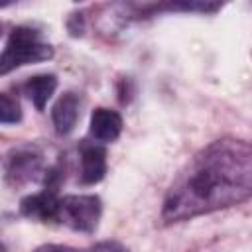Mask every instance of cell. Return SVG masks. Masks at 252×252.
Instances as JSON below:
<instances>
[{
  "label": "cell",
  "instance_id": "6da1fadb",
  "mask_svg": "<svg viewBox=\"0 0 252 252\" xmlns=\"http://www.w3.org/2000/svg\"><path fill=\"white\" fill-rule=\"evenodd\" d=\"M252 193V148L220 138L201 148L169 185L161 219L179 222L248 201Z\"/></svg>",
  "mask_w": 252,
  "mask_h": 252
},
{
  "label": "cell",
  "instance_id": "7a4b0ae2",
  "mask_svg": "<svg viewBox=\"0 0 252 252\" xmlns=\"http://www.w3.org/2000/svg\"><path fill=\"white\" fill-rule=\"evenodd\" d=\"M53 57V47L41 39V33L30 26H18L10 32L4 51L0 53V77L10 71L30 65L41 63Z\"/></svg>",
  "mask_w": 252,
  "mask_h": 252
},
{
  "label": "cell",
  "instance_id": "3957f363",
  "mask_svg": "<svg viewBox=\"0 0 252 252\" xmlns=\"http://www.w3.org/2000/svg\"><path fill=\"white\" fill-rule=\"evenodd\" d=\"M102 215V203L96 195H65L57 203V222L85 234H93Z\"/></svg>",
  "mask_w": 252,
  "mask_h": 252
},
{
  "label": "cell",
  "instance_id": "277c9868",
  "mask_svg": "<svg viewBox=\"0 0 252 252\" xmlns=\"http://www.w3.org/2000/svg\"><path fill=\"white\" fill-rule=\"evenodd\" d=\"M43 173V154L37 146L24 144L16 146L6 154L4 177L12 187H22L35 181Z\"/></svg>",
  "mask_w": 252,
  "mask_h": 252
},
{
  "label": "cell",
  "instance_id": "5b68a950",
  "mask_svg": "<svg viewBox=\"0 0 252 252\" xmlns=\"http://www.w3.org/2000/svg\"><path fill=\"white\" fill-rule=\"evenodd\" d=\"M81 156V183L94 185L106 175V150L96 142H83L79 148Z\"/></svg>",
  "mask_w": 252,
  "mask_h": 252
},
{
  "label": "cell",
  "instance_id": "8992f818",
  "mask_svg": "<svg viewBox=\"0 0 252 252\" xmlns=\"http://www.w3.org/2000/svg\"><path fill=\"white\" fill-rule=\"evenodd\" d=\"M57 203L59 197L55 191L43 189L39 193H32L20 201V213L26 219L37 222H53L57 220Z\"/></svg>",
  "mask_w": 252,
  "mask_h": 252
},
{
  "label": "cell",
  "instance_id": "52a82bcc",
  "mask_svg": "<svg viewBox=\"0 0 252 252\" xmlns=\"http://www.w3.org/2000/svg\"><path fill=\"white\" fill-rule=\"evenodd\" d=\"M79 114H81V98L77 93L69 91V93H63L53 108H51V120H53V126H55V132L59 136H67L75 130L77 126V120H79Z\"/></svg>",
  "mask_w": 252,
  "mask_h": 252
},
{
  "label": "cell",
  "instance_id": "ba28073f",
  "mask_svg": "<svg viewBox=\"0 0 252 252\" xmlns=\"http://www.w3.org/2000/svg\"><path fill=\"white\" fill-rule=\"evenodd\" d=\"M89 132L96 140V144L114 142V140H118V136L122 132V116L112 108L98 106L91 114Z\"/></svg>",
  "mask_w": 252,
  "mask_h": 252
},
{
  "label": "cell",
  "instance_id": "9c48e42d",
  "mask_svg": "<svg viewBox=\"0 0 252 252\" xmlns=\"http://www.w3.org/2000/svg\"><path fill=\"white\" fill-rule=\"evenodd\" d=\"M24 94L30 96V100L33 102V106L37 110H43L47 100L53 96L55 89H57V77L51 73L45 75H33L24 83Z\"/></svg>",
  "mask_w": 252,
  "mask_h": 252
},
{
  "label": "cell",
  "instance_id": "30bf717a",
  "mask_svg": "<svg viewBox=\"0 0 252 252\" xmlns=\"http://www.w3.org/2000/svg\"><path fill=\"white\" fill-rule=\"evenodd\" d=\"M20 120H22L20 102L10 94L0 93V124H18Z\"/></svg>",
  "mask_w": 252,
  "mask_h": 252
},
{
  "label": "cell",
  "instance_id": "8fae6325",
  "mask_svg": "<svg viewBox=\"0 0 252 252\" xmlns=\"http://www.w3.org/2000/svg\"><path fill=\"white\" fill-rule=\"evenodd\" d=\"M91 252H128L126 246H122L116 240H102L91 248Z\"/></svg>",
  "mask_w": 252,
  "mask_h": 252
},
{
  "label": "cell",
  "instance_id": "7c38bea8",
  "mask_svg": "<svg viewBox=\"0 0 252 252\" xmlns=\"http://www.w3.org/2000/svg\"><path fill=\"white\" fill-rule=\"evenodd\" d=\"M71 35H81L83 30H85V20H83V14H73L69 18V24H67Z\"/></svg>",
  "mask_w": 252,
  "mask_h": 252
},
{
  "label": "cell",
  "instance_id": "4fadbf2b",
  "mask_svg": "<svg viewBox=\"0 0 252 252\" xmlns=\"http://www.w3.org/2000/svg\"><path fill=\"white\" fill-rule=\"evenodd\" d=\"M33 252H77V250L69 248V246H63V244H41Z\"/></svg>",
  "mask_w": 252,
  "mask_h": 252
},
{
  "label": "cell",
  "instance_id": "5bb4252c",
  "mask_svg": "<svg viewBox=\"0 0 252 252\" xmlns=\"http://www.w3.org/2000/svg\"><path fill=\"white\" fill-rule=\"evenodd\" d=\"M0 252H6V246H4L2 242H0Z\"/></svg>",
  "mask_w": 252,
  "mask_h": 252
},
{
  "label": "cell",
  "instance_id": "9a60e30c",
  "mask_svg": "<svg viewBox=\"0 0 252 252\" xmlns=\"http://www.w3.org/2000/svg\"><path fill=\"white\" fill-rule=\"evenodd\" d=\"M0 33H2V24H0Z\"/></svg>",
  "mask_w": 252,
  "mask_h": 252
}]
</instances>
